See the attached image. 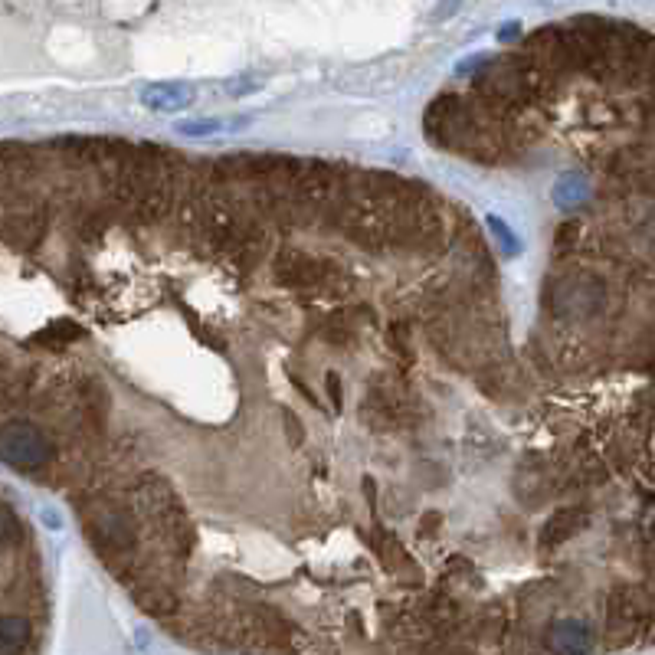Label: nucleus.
<instances>
[{
  "label": "nucleus",
  "mask_w": 655,
  "mask_h": 655,
  "mask_svg": "<svg viewBox=\"0 0 655 655\" xmlns=\"http://www.w3.org/2000/svg\"><path fill=\"white\" fill-rule=\"evenodd\" d=\"M606 282L593 272H570L551 282L547 289V308L564 318V321H577V318H593L606 308Z\"/></svg>",
  "instance_id": "obj_1"
},
{
  "label": "nucleus",
  "mask_w": 655,
  "mask_h": 655,
  "mask_svg": "<svg viewBox=\"0 0 655 655\" xmlns=\"http://www.w3.org/2000/svg\"><path fill=\"white\" fill-rule=\"evenodd\" d=\"M190 213H194V230L213 249H233L249 233V226H253L240 217V210L226 207L220 200H204V204H197Z\"/></svg>",
  "instance_id": "obj_4"
},
{
  "label": "nucleus",
  "mask_w": 655,
  "mask_h": 655,
  "mask_svg": "<svg viewBox=\"0 0 655 655\" xmlns=\"http://www.w3.org/2000/svg\"><path fill=\"white\" fill-rule=\"evenodd\" d=\"M328 397H331V407L341 410V380H338V374H328Z\"/></svg>",
  "instance_id": "obj_19"
},
{
  "label": "nucleus",
  "mask_w": 655,
  "mask_h": 655,
  "mask_svg": "<svg viewBox=\"0 0 655 655\" xmlns=\"http://www.w3.org/2000/svg\"><path fill=\"white\" fill-rule=\"evenodd\" d=\"M335 269L331 262L308 256V253H282L276 259V282L285 289H321L328 285Z\"/></svg>",
  "instance_id": "obj_6"
},
{
  "label": "nucleus",
  "mask_w": 655,
  "mask_h": 655,
  "mask_svg": "<svg viewBox=\"0 0 655 655\" xmlns=\"http://www.w3.org/2000/svg\"><path fill=\"white\" fill-rule=\"evenodd\" d=\"M138 102L148 112H187L197 102V89L187 82H151L138 92Z\"/></svg>",
  "instance_id": "obj_7"
},
{
  "label": "nucleus",
  "mask_w": 655,
  "mask_h": 655,
  "mask_svg": "<svg viewBox=\"0 0 655 655\" xmlns=\"http://www.w3.org/2000/svg\"><path fill=\"white\" fill-rule=\"evenodd\" d=\"M390 338H393V348H397L403 354V361H413V351H410V338H407V325H393L390 331Z\"/></svg>",
  "instance_id": "obj_17"
},
{
  "label": "nucleus",
  "mask_w": 655,
  "mask_h": 655,
  "mask_svg": "<svg viewBox=\"0 0 655 655\" xmlns=\"http://www.w3.org/2000/svg\"><path fill=\"white\" fill-rule=\"evenodd\" d=\"M361 416L371 430H393V426H400V420H403V400L384 387H374V390H367Z\"/></svg>",
  "instance_id": "obj_8"
},
{
  "label": "nucleus",
  "mask_w": 655,
  "mask_h": 655,
  "mask_svg": "<svg viewBox=\"0 0 655 655\" xmlns=\"http://www.w3.org/2000/svg\"><path fill=\"white\" fill-rule=\"evenodd\" d=\"M46 226H50L46 207L37 204V200H20V204L7 210L0 233H4V240L14 243L17 249H33V246H40V240L46 236Z\"/></svg>",
  "instance_id": "obj_5"
},
{
  "label": "nucleus",
  "mask_w": 655,
  "mask_h": 655,
  "mask_svg": "<svg viewBox=\"0 0 655 655\" xmlns=\"http://www.w3.org/2000/svg\"><path fill=\"white\" fill-rule=\"evenodd\" d=\"M131 597H135V603L151 616H171L177 610V597L171 590L158 587V583H151V587H138Z\"/></svg>",
  "instance_id": "obj_12"
},
{
  "label": "nucleus",
  "mask_w": 655,
  "mask_h": 655,
  "mask_svg": "<svg viewBox=\"0 0 655 655\" xmlns=\"http://www.w3.org/2000/svg\"><path fill=\"white\" fill-rule=\"evenodd\" d=\"M53 439L37 423H4L0 426V462L20 472H37L53 459Z\"/></svg>",
  "instance_id": "obj_3"
},
{
  "label": "nucleus",
  "mask_w": 655,
  "mask_h": 655,
  "mask_svg": "<svg viewBox=\"0 0 655 655\" xmlns=\"http://www.w3.org/2000/svg\"><path fill=\"white\" fill-rule=\"evenodd\" d=\"M20 541V521L10 515V511L0 505V547L17 544Z\"/></svg>",
  "instance_id": "obj_15"
},
{
  "label": "nucleus",
  "mask_w": 655,
  "mask_h": 655,
  "mask_svg": "<svg viewBox=\"0 0 655 655\" xmlns=\"http://www.w3.org/2000/svg\"><path fill=\"white\" fill-rule=\"evenodd\" d=\"M82 515V511H79ZM86 534L89 541L95 544V551H99L105 561L109 557H122V554H131L135 551V518L128 515L125 508L118 505H99V508H86Z\"/></svg>",
  "instance_id": "obj_2"
},
{
  "label": "nucleus",
  "mask_w": 655,
  "mask_h": 655,
  "mask_svg": "<svg viewBox=\"0 0 655 655\" xmlns=\"http://www.w3.org/2000/svg\"><path fill=\"white\" fill-rule=\"evenodd\" d=\"M488 226H492V230L498 233V240H502V246H505V253L508 256H515L518 253V243H515V233L508 230V226L498 220V217H488Z\"/></svg>",
  "instance_id": "obj_16"
},
{
  "label": "nucleus",
  "mask_w": 655,
  "mask_h": 655,
  "mask_svg": "<svg viewBox=\"0 0 655 655\" xmlns=\"http://www.w3.org/2000/svg\"><path fill=\"white\" fill-rule=\"evenodd\" d=\"M33 642V626L20 616L0 619V652H27Z\"/></svg>",
  "instance_id": "obj_11"
},
{
  "label": "nucleus",
  "mask_w": 655,
  "mask_h": 655,
  "mask_svg": "<svg viewBox=\"0 0 655 655\" xmlns=\"http://www.w3.org/2000/svg\"><path fill=\"white\" fill-rule=\"evenodd\" d=\"M590 524V515L577 505L557 508L551 518H547L544 531H541V551H551V547H561L564 541H570L574 534H580Z\"/></svg>",
  "instance_id": "obj_9"
},
{
  "label": "nucleus",
  "mask_w": 655,
  "mask_h": 655,
  "mask_svg": "<svg viewBox=\"0 0 655 655\" xmlns=\"http://www.w3.org/2000/svg\"><path fill=\"white\" fill-rule=\"evenodd\" d=\"M86 331H82L79 325H73L69 318H59V321H53V325H46L43 331H37L33 335V341L37 344H46V348H63V344H73V341H79Z\"/></svg>",
  "instance_id": "obj_13"
},
{
  "label": "nucleus",
  "mask_w": 655,
  "mask_h": 655,
  "mask_svg": "<svg viewBox=\"0 0 655 655\" xmlns=\"http://www.w3.org/2000/svg\"><path fill=\"white\" fill-rule=\"evenodd\" d=\"M246 122H220V118H200V122H177V135H190V138H207V135H220V131H233L243 128Z\"/></svg>",
  "instance_id": "obj_14"
},
{
  "label": "nucleus",
  "mask_w": 655,
  "mask_h": 655,
  "mask_svg": "<svg viewBox=\"0 0 655 655\" xmlns=\"http://www.w3.org/2000/svg\"><path fill=\"white\" fill-rule=\"evenodd\" d=\"M285 430H289V439L295 446H302V439H305V430H302V420L295 413H285Z\"/></svg>",
  "instance_id": "obj_18"
},
{
  "label": "nucleus",
  "mask_w": 655,
  "mask_h": 655,
  "mask_svg": "<svg viewBox=\"0 0 655 655\" xmlns=\"http://www.w3.org/2000/svg\"><path fill=\"white\" fill-rule=\"evenodd\" d=\"M547 649L567 652V655L590 652L593 649L590 629L583 626L580 619H557V623L551 626V636H547Z\"/></svg>",
  "instance_id": "obj_10"
}]
</instances>
